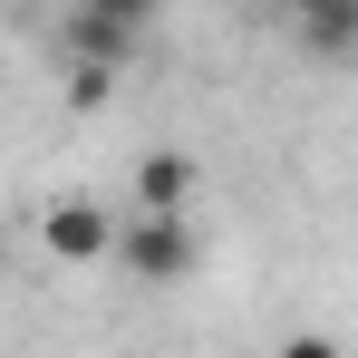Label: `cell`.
Wrapping results in <instances>:
<instances>
[{"mask_svg":"<svg viewBox=\"0 0 358 358\" xmlns=\"http://www.w3.org/2000/svg\"><path fill=\"white\" fill-rule=\"evenodd\" d=\"M117 262L136 271V281H184V271L203 262L194 213H126V223H117Z\"/></svg>","mask_w":358,"mask_h":358,"instance_id":"obj_1","label":"cell"},{"mask_svg":"<svg viewBox=\"0 0 358 358\" xmlns=\"http://www.w3.org/2000/svg\"><path fill=\"white\" fill-rule=\"evenodd\" d=\"M59 39L78 49V68H87V78H117V68L136 59V39H145V10H68Z\"/></svg>","mask_w":358,"mask_h":358,"instance_id":"obj_2","label":"cell"},{"mask_svg":"<svg viewBox=\"0 0 358 358\" xmlns=\"http://www.w3.org/2000/svg\"><path fill=\"white\" fill-rule=\"evenodd\" d=\"M281 29H291L300 49H320V59H349L358 49V0H300Z\"/></svg>","mask_w":358,"mask_h":358,"instance_id":"obj_3","label":"cell"},{"mask_svg":"<svg viewBox=\"0 0 358 358\" xmlns=\"http://www.w3.org/2000/svg\"><path fill=\"white\" fill-rule=\"evenodd\" d=\"M39 233H49L59 262H97V252H117V223H107L97 203H49V223H39Z\"/></svg>","mask_w":358,"mask_h":358,"instance_id":"obj_4","label":"cell"},{"mask_svg":"<svg viewBox=\"0 0 358 358\" xmlns=\"http://www.w3.org/2000/svg\"><path fill=\"white\" fill-rule=\"evenodd\" d=\"M184 203H194V155H175V145L145 155L136 165V213H184Z\"/></svg>","mask_w":358,"mask_h":358,"instance_id":"obj_5","label":"cell"},{"mask_svg":"<svg viewBox=\"0 0 358 358\" xmlns=\"http://www.w3.org/2000/svg\"><path fill=\"white\" fill-rule=\"evenodd\" d=\"M271 358H339V339H329V329H291Z\"/></svg>","mask_w":358,"mask_h":358,"instance_id":"obj_6","label":"cell"}]
</instances>
